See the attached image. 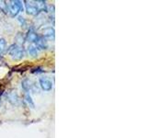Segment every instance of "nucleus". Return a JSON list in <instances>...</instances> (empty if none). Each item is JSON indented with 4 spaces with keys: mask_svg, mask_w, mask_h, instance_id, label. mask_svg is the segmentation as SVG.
<instances>
[{
    "mask_svg": "<svg viewBox=\"0 0 147 138\" xmlns=\"http://www.w3.org/2000/svg\"><path fill=\"white\" fill-rule=\"evenodd\" d=\"M6 98L8 102L13 106H20L21 104V100L20 99V96H18V92L16 90L8 91L6 95Z\"/></svg>",
    "mask_w": 147,
    "mask_h": 138,
    "instance_id": "nucleus-5",
    "label": "nucleus"
},
{
    "mask_svg": "<svg viewBox=\"0 0 147 138\" xmlns=\"http://www.w3.org/2000/svg\"><path fill=\"white\" fill-rule=\"evenodd\" d=\"M0 11L5 14L8 13V4L6 1H0Z\"/></svg>",
    "mask_w": 147,
    "mask_h": 138,
    "instance_id": "nucleus-13",
    "label": "nucleus"
},
{
    "mask_svg": "<svg viewBox=\"0 0 147 138\" xmlns=\"http://www.w3.org/2000/svg\"><path fill=\"white\" fill-rule=\"evenodd\" d=\"M18 21L20 22V24L21 26H26V24H27L25 18H23L22 16H18Z\"/></svg>",
    "mask_w": 147,
    "mask_h": 138,
    "instance_id": "nucleus-14",
    "label": "nucleus"
},
{
    "mask_svg": "<svg viewBox=\"0 0 147 138\" xmlns=\"http://www.w3.org/2000/svg\"><path fill=\"white\" fill-rule=\"evenodd\" d=\"M24 10V6L23 2L20 0H11L8 4V13L10 14L12 18L18 17V15L20 12Z\"/></svg>",
    "mask_w": 147,
    "mask_h": 138,
    "instance_id": "nucleus-2",
    "label": "nucleus"
},
{
    "mask_svg": "<svg viewBox=\"0 0 147 138\" xmlns=\"http://www.w3.org/2000/svg\"><path fill=\"white\" fill-rule=\"evenodd\" d=\"M21 87L23 89V90L26 92H33V93H36L38 92V87H37V85L32 81L30 78H25L23 79L21 82Z\"/></svg>",
    "mask_w": 147,
    "mask_h": 138,
    "instance_id": "nucleus-4",
    "label": "nucleus"
},
{
    "mask_svg": "<svg viewBox=\"0 0 147 138\" xmlns=\"http://www.w3.org/2000/svg\"><path fill=\"white\" fill-rule=\"evenodd\" d=\"M23 5L25 6V10L28 15L38 16L40 13L36 1H28V0H26V1H23Z\"/></svg>",
    "mask_w": 147,
    "mask_h": 138,
    "instance_id": "nucleus-3",
    "label": "nucleus"
},
{
    "mask_svg": "<svg viewBox=\"0 0 147 138\" xmlns=\"http://www.w3.org/2000/svg\"><path fill=\"white\" fill-rule=\"evenodd\" d=\"M39 85H40V87L41 89V90H43L45 92L51 91L53 87V83L52 82V80H51L50 78L46 77V76L40 77Z\"/></svg>",
    "mask_w": 147,
    "mask_h": 138,
    "instance_id": "nucleus-6",
    "label": "nucleus"
},
{
    "mask_svg": "<svg viewBox=\"0 0 147 138\" xmlns=\"http://www.w3.org/2000/svg\"><path fill=\"white\" fill-rule=\"evenodd\" d=\"M42 32V35L41 37H43L45 40H54V37H55V30H54V28L53 27H45L41 30Z\"/></svg>",
    "mask_w": 147,
    "mask_h": 138,
    "instance_id": "nucleus-7",
    "label": "nucleus"
},
{
    "mask_svg": "<svg viewBox=\"0 0 147 138\" xmlns=\"http://www.w3.org/2000/svg\"><path fill=\"white\" fill-rule=\"evenodd\" d=\"M39 37H40V35L37 33L33 28H30L25 36V40L30 43H35Z\"/></svg>",
    "mask_w": 147,
    "mask_h": 138,
    "instance_id": "nucleus-8",
    "label": "nucleus"
},
{
    "mask_svg": "<svg viewBox=\"0 0 147 138\" xmlns=\"http://www.w3.org/2000/svg\"><path fill=\"white\" fill-rule=\"evenodd\" d=\"M34 44L36 47L40 50H46L48 48V41L45 40L43 37H41V36L39 37L38 40H37V41Z\"/></svg>",
    "mask_w": 147,
    "mask_h": 138,
    "instance_id": "nucleus-9",
    "label": "nucleus"
},
{
    "mask_svg": "<svg viewBox=\"0 0 147 138\" xmlns=\"http://www.w3.org/2000/svg\"><path fill=\"white\" fill-rule=\"evenodd\" d=\"M24 102L29 108L35 109V102L33 99H32V97L30 95V93H26L24 95Z\"/></svg>",
    "mask_w": 147,
    "mask_h": 138,
    "instance_id": "nucleus-10",
    "label": "nucleus"
},
{
    "mask_svg": "<svg viewBox=\"0 0 147 138\" xmlns=\"http://www.w3.org/2000/svg\"><path fill=\"white\" fill-rule=\"evenodd\" d=\"M27 52L30 55V56L36 57V56H38V54H39V49L37 48L35 45L30 44L27 48Z\"/></svg>",
    "mask_w": 147,
    "mask_h": 138,
    "instance_id": "nucleus-11",
    "label": "nucleus"
},
{
    "mask_svg": "<svg viewBox=\"0 0 147 138\" xmlns=\"http://www.w3.org/2000/svg\"><path fill=\"white\" fill-rule=\"evenodd\" d=\"M7 50V41L4 38H0V55H2Z\"/></svg>",
    "mask_w": 147,
    "mask_h": 138,
    "instance_id": "nucleus-12",
    "label": "nucleus"
},
{
    "mask_svg": "<svg viewBox=\"0 0 147 138\" xmlns=\"http://www.w3.org/2000/svg\"><path fill=\"white\" fill-rule=\"evenodd\" d=\"M8 54L10 55V57L13 60L20 61V60L23 59L25 56V50L21 45L18 44V43H14L9 46Z\"/></svg>",
    "mask_w": 147,
    "mask_h": 138,
    "instance_id": "nucleus-1",
    "label": "nucleus"
}]
</instances>
